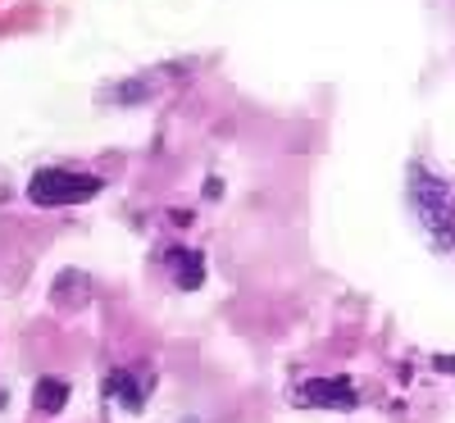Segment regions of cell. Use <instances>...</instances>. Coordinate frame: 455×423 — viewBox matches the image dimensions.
Segmentation results:
<instances>
[{
    "instance_id": "obj_6",
    "label": "cell",
    "mask_w": 455,
    "mask_h": 423,
    "mask_svg": "<svg viewBox=\"0 0 455 423\" xmlns=\"http://www.w3.org/2000/svg\"><path fill=\"white\" fill-rule=\"evenodd\" d=\"M32 401H36V410H42V414H60L64 401H68V382L64 378H36Z\"/></svg>"
},
{
    "instance_id": "obj_2",
    "label": "cell",
    "mask_w": 455,
    "mask_h": 423,
    "mask_svg": "<svg viewBox=\"0 0 455 423\" xmlns=\"http://www.w3.org/2000/svg\"><path fill=\"white\" fill-rule=\"evenodd\" d=\"M100 191V178L92 173H73V169H42L28 182V201L32 205H73V201H92Z\"/></svg>"
},
{
    "instance_id": "obj_5",
    "label": "cell",
    "mask_w": 455,
    "mask_h": 423,
    "mask_svg": "<svg viewBox=\"0 0 455 423\" xmlns=\"http://www.w3.org/2000/svg\"><path fill=\"white\" fill-rule=\"evenodd\" d=\"M169 268H173V283H178L182 291H196V287L205 283V259H201V251H173V255H169Z\"/></svg>"
},
{
    "instance_id": "obj_3",
    "label": "cell",
    "mask_w": 455,
    "mask_h": 423,
    "mask_svg": "<svg viewBox=\"0 0 455 423\" xmlns=\"http://www.w3.org/2000/svg\"><path fill=\"white\" fill-rule=\"evenodd\" d=\"M296 401H300V405H337V410H351V405H355V387H351V378H315L310 387H300Z\"/></svg>"
},
{
    "instance_id": "obj_4",
    "label": "cell",
    "mask_w": 455,
    "mask_h": 423,
    "mask_svg": "<svg viewBox=\"0 0 455 423\" xmlns=\"http://www.w3.org/2000/svg\"><path fill=\"white\" fill-rule=\"evenodd\" d=\"M105 392L119 396L128 410H137V405L146 401V392H150V378H137V373H128V369H114V373L105 378Z\"/></svg>"
},
{
    "instance_id": "obj_1",
    "label": "cell",
    "mask_w": 455,
    "mask_h": 423,
    "mask_svg": "<svg viewBox=\"0 0 455 423\" xmlns=\"http://www.w3.org/2000/svg\"><path fill=\"white\" fill-rule=\"evenodd\" d=\"M410 205H414V214H419V223H424V233L437 246H455V201H451L446 182H437L424 164L410 169Z\"/></svg>"
}]
</instances>
